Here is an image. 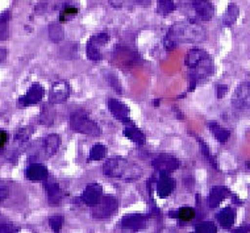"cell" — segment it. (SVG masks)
Masks as SVG:
<instances>
[{
    "mask_svg": "<svg viewBox=\"0 0 250 233\" xmlns=\"http://www.w3.org/2000/svg\"><path fill=\"white\" fill-rule=\"evenodd\" d=\"M70 95V85L66 81H57L50 87L49 100L52 104L63 103Z\"/></svg>",
    "mask_w": 250,
    "mask_h": 233,
    "instance_id": "ba28073f",
    "label": "cell"
},
{
    "mask_svg": "<svg viewBox=\"0 0 250 233\" xmlns=\"http://www.w3.org/2000/svg\"><path fill=\"white\" fill-rule=\"evenodd\" d=\"M103 173L107 177L119 178L121 181H137L143 175V169L128 158L113 157L104 164Z\"/></svg>",
    "mask_w": 250,
    "mask_h": 233,
    "instance_id": "3957f363",
    "label": "cell"
},
{
    "mask_svg": "<svg viewBox=\"0 0 250 233\" xmlns=\"http://www.w3.org/2000/svg\"><path fill=\"white\" fill-rule=\"evenodd\" d=\"M191 5L195 11L196 18L203 21H209L215 15V7L209 0H192Z\"/></svg>",
    "mask_w": 250,
    "mask_h": 233,
    "instance_id": "30bf717a",
    "label": "cell"
},
{
    "mask_svg": "<svg viewBox=\"0 0 250 233\" xmlns=\"http://www.w3.org/2000/svg\"><path fill=\"white\" fill-rule=\"evenodd\" d=\"M234 220H236V212L233 208L227 207L217 213V221L220 223L223 228H230Z\"/></svg>",
    "mask_w": 250,
    "mask_h": 233,
    "instance_id": "d6986e66",
    "label": "cell"
},
{
    "mask_svg": "<svg viewBox=\"0 0 250 233\" xmlns=\"http://www.w3.org/2000/svg\"><path fill=\"white\" fill-rule=\"evenodd\" d=\"M147 224V216L141 215V213H132V215H126L123 217L121 220V227L125 229H130V231H138L146 227Z\"/></svg>",
    "mask_w": 250,
    "mask_h": 233,
    "instance_id": "5bb4252c",
    "label": "cell"
},
{
    "mask_svg": "<svg viewBox=\"0 0 250 233\" xmlns=\"http://www.w3.org/2000/svg\"><path fill=\"white\" fill-rule=\"evenodd\" d=\"M5 56H7V50H5V49H3V48H0V62L4 60Z\"/></svg>",
    "mask_w": 250,
    "mask_h": 233,
    "instance_id": "ab89813d",
    "label": "cell"
},
{
    "mask_svg": "<svg viewBox=\"0 0 250 233\" xmlns=\"http://www.w3.org/2000/svg\"><path fill=\"white\" fill-rule=\"evenodd\" d=\"M175 186H177V183L173 178L167 177V174H162V177L157 185V192L161 198H167L168 195L175 190Z\"/></svg>",
    "mask_w": 250,
    "mask_h": 233,
    "instance_id": "e0dca14e",
    "label": "cell"
},
{
    "mask_svg": "<svg viewBox=\"0 0 250 233\" xmlns=\"http://www.w3.org/2000/svg\"><path fill=\"white\" fill-rule=\"evenodd\" d=\"M43 94H45L43 87L41 86V85H39V83H33L25 95L19 100V104L22 106V107H26V106H32V104L40 103L41 99L43 98Z\"/></svg>",
    "mask_w": 250,
    "mask_h": 233,
    "instance_id": "4fadbf2b",
    "label": "cell"
},
{
    "mask_svg": "<svg viewBox=\"0 0 250 233\" xmlns=\"http://www.w3.org/2000/svg\"><path fill=\"white\" fill-rule=\"evenodd\" d=\"M108 109H109L113 116L116 117L119 121H121L123 124H125V126H130V124H132L129 108H128L126 104L121 103L120 100L108 99Z\"/></svg>",
    "mask_w": 250,
    "mask_h": 233,
    "instance_id": "52a82bcc",
    "label": "cell"
},
{
    "mask_svg": "<svg viewBox=\"0 0 250 233\" xmlns=\"http://www.w3.org/2000/svg\"><path fill=\"white\" fill-rule=\"evenodd\" d=\"M102 198H103V189H102V186L99 183L88 185L82 194V200L87 206H91V207H94V206L99 203Z\"/></svg>",
    "mask_w": 250,
    "mask_h": 233,
    "instance_id": "7c38bea8",
    "label": "cell"
},
{
    "mask_svg": "<svg viewBox=\"0 0 250 233\" xmlns=\"http://www.w3.org/2000/svg\"><path fill=\"white\" fill-rule=\"evenodd\" d=\"M7 140H8V134H7V132L0 130V151H1L3 147H4L5 143H7Z\"/></svg>",
    "mask_w": 250,
    "mask_h": 233,
    "instance_id": "8d00e7d4",
    "label": "cell"
},
{
    "mask_svg": "<svg viewBox=\"0 0 250 233\" xmlns=\"http://www.w3.org/2000/svg\"><path fill=\"white\" fill-rule=\"evenodd\" d=\"M45 190L48 192L49 199H50V203H56L61 199V195H62V190L58 186V183L54 181H46L45 183Z\"/></svg>",
    "mask_w": 250,
    "mask_h": 233,
    "instance_id": "7402d4cb",
    "label": "cell"
},
{
    "mask_svg": "<svg viewBox=\"0 0 250 233\" xmlns=\"http://www.w3.org/2000/svg\"><path fill=\"white\" fill-rule=\"evenodd\" d=\"M63 36H65V33H63V28L61 24H53V25L49 26V37L52 41L60 42L63 40Z\"/></svg>",
    "mask_w": 250,
    "mask_h": 233,
    "instance_id": "4316f807",
    "label": "cell"
},
{
    "mask_svg": "<svg viewBox=\"0 0 250 233\" xmlns=\"http://www.w3.org/2000/svg\"><path fill=\"white\" fill-rule=\"evenodd\" d=\"M196 140H198V143L200 144V147H202L203 154L206 155V158H207V160L209 161V162H211L212 166H213V168L217 169V164H216V160H215V158H213V155L211 154V151H209V148L207 147V144L204 143V141H203L202 138L196 137Z\"/></svg>",
    "mask_w": 250,
    "mask_h": 233,
    "instance_id": "1f68e13d",
    "label": "cell"
},
{
    "mask_svg": "<svg viewBox=\"0 0 250 233\" xmlns=\"http://www.w3.org/2000/svg\"><path fill=\"white\" fill-rule=\"evenodd\" d=\"M78 13V8L77 7H73V5H65L63 9L61 11V15H60V22H65L66 20L71 16H75Z\"/></svg>",
    "mask_w": 250,
    "mask_h": 233,
    "instance_id": "f546056e",
    "label": "cell"
},
{
    "mask_svg": "<svg viewBox=\"0 0 250 233\" xmlns=\"http://www.w3.org/2000/svg\"><path fill=\"white\" fill-rule=\"evenodd\" d=\"M109 3L116 8H125L129 5H144L145 7V5L150 4V0H109Z\"/></svg>",
    "mask_w": 250,
    "mask_h": 233,
    "instance_id": "cb8c5ba5",
    "label": "cell"
},
{
    "mask_svg": "<svg viewBox=\"0 0 250 233\" xmlns=\"http://www.w3.org/2000/svg\"><path fill=\"white\" fill-rule=\"evenodd\" d=\"M109 41V35L108 33H98V35L92 36L87 43V48H86V53H87V57H88V60L94 61H100L103 60V54H102V50L100 48L105 45V43Z\"/></svg>",
    "mask_w": 250,
    "mask_h": 233,
    "instance_id": "5b68a950",
    "label": "cell"
},
{
    "mask_svg": "<svg viewBox=\"0 0 250 233\" xmlns=\"http://www.w3.org/2000/svg\"><path fill=\"white\" fill-rule=\"evenodd\" d=\"M232 103L236 108H250V82L241 83L233 94Z\"/></svg>",
    "mask_w": 250,
    "mask_h": 233,
    "instance_id": "8fae6325",
    "label": "cell"
},
{
    "mask_svg": "<svg viewBox=\"0 0 250 233\" xmlns=\"http://www.w3.org/2000/svg\"><path fill=\"white\" fill-rule=\"evenodd\" d=\"M61 138L58 134H49L46 138L43 140V151L46 157H52L53 154H56L58 148H60Z\"/></svg>",
    "mask_w": 250,
    "mask_h": 233,
    "instance_id": "ac0fdd59",
    "label": "cell"
},
{
    "mask_svg": "<svg viewBox=\"0 0 250 233\" xmlns=\"http://www.w3.org/2000/svg\"><path fill=\"white\" fill-rule=\"evenodd\" d=\"M208 128L211 129L212 134L215 136V138L219 141V143H227L230 137V130L224 128V127L219 126L217 123L215 121H211V123H208Z\"/></svg>",
    "mask_w": 250,
    "mask_h": 233,
    "instance_id": "ffe728a7",
    "label": "cell"
},
{
    "mask_svg": "<svg viewBox=\"0 0 250 233\" xmlns=\"http://www.w3.org/2000/svg\"><path fill=\"white\" fill-rule=\"evenodd\" d=\"M25 175L29 181L40 182V181H45V179L48 178L49 173H48V169L45 168L43 165L32 164L29 168L26 169Z\"/></svg>",
    "mask_w": 250,
    "mask_h": 233,
    "instance_id": "9a60e30c",
    "label": "cell"
},
{
    "mask_svg": "<svg viewBox=\"0 0 250 233\" xmlns=\"http://www.w3.org/2000/svg\"><path fill=\"white\" fill-rule=\"evenodd\" d=\"M9 187L4 181H0V202L8 198Z\"/></svg>",
    "mask_w": 250,
    "mask_h": 233,
    "instance_id": "d590c367",
    "label": "cell"
},
{
    "mask_svg": "<svg viewBox=\"0 0 250 233\" xmlns=\"http://www.w3.org/2000/svg\"><path fill=\"white\" fill-rule=\"evenodd\" d=\"M49 225L54 229V232H60L61 227L63 225V217L62 216H53L52 219L49 220Z\"/></svg>",
    "mask_w": 250,
    "mask_h": 233,
    "instance_id": "d6a6232c",
    "label": "cell"
},
{
    "mask_svg": "<svg viewBox=\"0 0 250 233\" xmlns=\"http://www.w3.org/2000/svg\"><path fill=\"white\" fill-rule=\"evenodd\" d=\"M124 136L129 138L130 141H133V143L136 144H140V145H143V144L145 143V136H144V133L138 129L137 127L133 126V124L125 127Z\"/></svg>",
    "mask_w": 250,
    "mask_h": 233,
    "instance_id": "44dd1931",
    "label": "cell"
},
{
    "mask_svg": "<svg viewBox=\"0 0 250 233\" xmlns=\"http://www.w3.org/2000/svg\"><path fill=\"white\" fill-rule=\"evenodd\" d=\"M32 132H33L32 128H21V129L18 132V134H16V138L20 140V141H26V140L30 137Z\"/></svg>",
    "mask_w": 250,
    "mask_h": 233,
    "instance_id": "e575fe53",
    "label": "cell"
},
{
    "mask_svg": "<svg viewBox=\"0 0 250 233\" xmlns=\"http://www.w3.org/2000/svg\"><path fill=\"white\" fill-rule=\"evenodd\" d=\"M238 15H240V9L236 4H229L227 12L224 13V18H223V24L225 26H232L236 20H237Z\"/></svg>",
    "mask_w": 250,
    "mask_h": 233,
    "instance_id": "603a6c76",
    "label": "cell"
},
{
    "mask_svg": "<svg viewBox=\"0 0 250 233\" xmlns=\"http://www.w3.org/2000/svg\"><path fill=\"white\" fill-rule=\"evenodd\" d=\"M178 219L182 221H190L195 217V210L191 207H182L177 213Z\"/></svg>",
    "mask_w": 250,
    "mask_h": 233,
    "instance_id": "83f0119b",
    "label": "cell"
},
{
    "mask_svg": "<svg viewBox=\"0 0 250 233\" xmlns=\"http://www.w3.org/2000/svg\"><path fill=\"white\" fill-rule=\"evenodd\" d=\"M227 90H228V88H227V86H221L220 85V86L217 87V98H219V99H221V98L225 95Z\"/></svg>",
    "mask_w": 250,
    "mask_h": 233,
    "instance_id": "74e56055",
    "label": "cell"
},
{
    "mask_svg": "<svg viewBox=\"0 0 250 233\" xmlns=\"http://www.w3.org/2000/svg\"><path fill=\"white\" fill-rule=\"evenodd\" d=\"M232 233H249V228L248 227H240V228L234 229Z\"/></svg>",
    "mask_w": 250,
    "mask_h": 233,
    "instance_id": "f35d334b",
    "label": "cell"
},
{
    "mask_svg": "<svg viewBox=\"0 0 250 233\" xmlns=\"http://www.w3.org/2000/svg\"><path fill=\"white\" fill-rule=\"evenodd\" d=\"M229 190L227 187L223 186H216L211 190L209 195H208V206L211 208H216L219 204L224 200L227 196H229Z\"/></svg>",
    "mask_w": 250,
    "mask_h": 233,
    "instance_id": "2e32d148",
    "label": "cell"
},
{
    "mask_svg": "<svg viewBox=\"0 0 250 233\" xmlns=\"http://www.w3.org/2000/svg\"><path fill=\"white\" fill-rule=\"evenodd\" d=\"M217 228H216L215 223L212 221H204L202 224H199L196 227V233H216Z\"/></svg>",
    "mask_w": 250,
    "mask_h": 233,
    "instance_id": "4dcf8cb0",
    "label": "cell"
},
{
    "mask_svg": "<svg viewBox=\"0 0 250 233\" xmlns=\"http://www.w3.org/2000/svg\"><path fill=\"white\" fill-rule=\"evenodd\" d=\"M153 166L162 174H167L179 168V161L171 154H160L153 161Z\"/></svg>",
    "mask_w": 250,
    "mask_h": 233,
    "instance_id": "9c48e42d",
    "label": "cell"
},
{
    "mask_svg": "<svg viewBox=\"0 0 250 233\" xmlns=\"http://www.w3.org/2000/svg\"><path fill=\"white\" fill-rule=\"evenodd\" d=\"M119 208V202L113 196H103L99 203L94 206L92 210V216L96 219H107L117 211Z\"/></svg>",
    "mask_w": 250,
    "mask_h": 233,
    "instance_id": "8992f818",
    "label": "cell"
},
{
    "mask_svg": "<svg viewBox=\"0 0 250 233\" xmlns=\"http://www.w3.org/2000/svg\"><path fill=\"white\" fill-rule=\"evenodd\" d=\"M186 66L190 69L191 90L195 88L200 79L209 77L213 73L211 57L203 49H191L186 56Z\"/></svg>",
    "mask_w": 250,
    "mask_h": 233,
    "instance_id": "7a4b0ae2",
    "label": "cell"
},
{
    "mask_svg": "<svg viewBox=\"0 0 250 233\" xmlns=\"http://www.w3.org/2000/svg\"><path fill=\"white\" fill-rule=\"evenodd\" d=\"M107 81L109 82V85L115 88L116 91L121 92V85L119 82V79L115 77V74H111V73H107Z\"/></svg>",
    "mask_w": 250,
    "mask_h": 233,
    "instance_id": "836d02e7",
    "label": "cell"
},
{
    "mask_svg": "<svg viewBox=\"0 0 250 233\" xmlns=\"http://www.w3.org/2000/svg\"><path fill=\"white\" fill-rule=\"evenodd\" d=\"M107 154V148L104 147L103 144H95L94 147L91 148L90 150V161H100L103 160L104 157Z\"/></svg>",
    "mask_w": 250,
    "mask_h": 233,
    "instance_id": "d4e9b609",
    "label": "cell"
},
{
    "mask_svg": "<svg viewBox=\"0 0 250 233\" xmlns=\"http://www.w3.org/2000/svg\"><path fill=\"white\" fill-rule=\"evenodd\" d=\"M175 8H177V5L174 3V0H158V8H157V11L161 15H164V16L174 12Z\"/></svg>",
    "mask_w": 250,
    "mask_h": 233,
    "instance_id": "484cf974",
    "label": "cell"
},
{
    "mask_svg": "<svg viewBox=\"0 0 250 233\" xmlns=\"http://www.w3.org/2000/svg\"><path fill=\"white\" fill-rule=\"evenodd\" d=\"M8 19L9 13H3L0 16V40H5L8 37Z\"/></svg>",
    "mask_w": 250,
    "mask_h": 233,
    "instance_id": "f1b7e54d",
    "label": "cell"
},
{
    "mask_svg": "<svg viewBox=\"0 0 250 233\" xmlns=\"http://www.w3.org/2000/svg\"><path fill=\"white\" fill-rule=\"evenodd\" d=\"M70 127H71V129L78 132V133L87 134V136L95 137V136H99L102 133L100 127L83 111H77V112L71 113Z\"/></svg>",
    "mask_w": 250,
    "mask_h": 233,
    "instance_id": "277c9868",
    "label": "cell"
},
{
    "mask_svg": "<svg viewBox=\"0 0 250 233\" xmlns=\"http://www.w3.org/2000/svg\"><path fill=\"white\" fill-rule=\"evenodd\" d=\"M206 40V30L198 22L179 21L175 22L165 37V48L174 50L179 42H202Z\"/></svg>",
    "mask_w": 250,
    "mask_h": 233,
    "instance_id": "6da1fadb",
    "label": "cell"
}]
</instances>
